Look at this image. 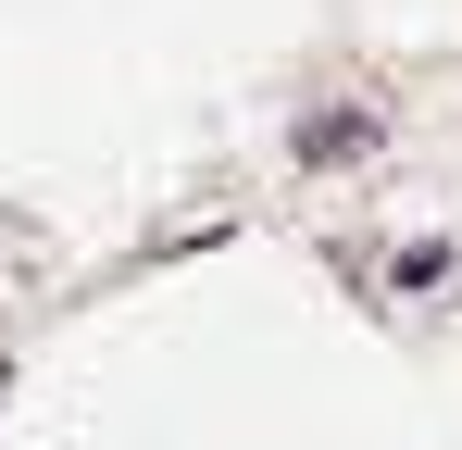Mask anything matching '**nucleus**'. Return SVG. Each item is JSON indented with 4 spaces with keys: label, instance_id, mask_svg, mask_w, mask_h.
I'll use <instances>...</instances> for the list:
<instances>
[{
    "label": "nucleus",
    "instance_id": "obj_1",
    "mask_svg": "<svg viewBox=\"0 0 462 450\" xmlns=\"http://www.w3.org/2000/svg\"><path fill=\"white\" fill-rule=\"evenodd\" d=\"M350 150H375V113H325V126H300V163H350Z\"/></svg>",
    "mask_w": 462,
    "mask_h": 450
}]
</instances>
